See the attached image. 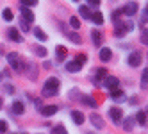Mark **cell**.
I'll list each match as a JSON object with an SVG mask.
<instances>
[{
	"mask_svg": "<svg viewBox=\"0 0 148 134\" xmlns=\"http://www.w3.org/2000/svg\"><path fill=\"white\" fill-rule=\"evenodd\" d=\"M80 68H82V65H79L75 59L70 61V63H66V70L71 71V74H73V71H80Z\"/></svg>",
	"mask_w": 148,
	"mask_h": 134,
	"instance_id": "8fae6325",
	"label": "cell"
},
{
	"mask_svg": "<svg viewBox=\"0 0 148 134\" xmlns=\"http://www.w3.org/2000/svg\"><path fill=\"white\" fill-rule=\"evenodd\" d=\"M103 84H105V88H109V89H116L118 84H120V80L116 79V77H112V75H107V77L103 79Z\"/></svg>",
	"mask_w": 148,
	"mask_h": 134,
	"instance_id": "277c9868",
	"label": "cell"
},
{
	"mask_svg": "<svg viewBox=\"0 0 148 134\" xmlns=\"http://www.w3.org/2000/svg\"><path fill=\"white\" fill-rule=\"evenodd\" d=\"M109 116H111V120H112L114 123H121V120H123V113H121L120 107H111V109H109Z\"/></svg>",
	"mask_w": 148,
	"mask_h": 134,
	"instance_id": "3957f363",
	"label": "cell"
},
{
	"mask_svg": "<svg viewBox=\"0 0 148 134\" xmlns=\"http://www.w3.org/2000/svg\"><path fill=\"white\" fill-rule=\"evenodd\" d=\"M34 36H36L39 41H47V34H45L41 29H34Z\"/></svg>",
	"mask_w": 148,
	"mask_h": 134,
	"instance_id": "603a6c76",
	"label": "cell"
},
{
	"mask_svg": "<svg viewBox=\"0 0 148 134\" xmlns=\"http://www.w3.org/2000/svg\"><path fill=\"white\" fill-rule=\"evenodd\" d=\"M70 25H71L73 29H79V27H80V22H79L75 16H71V18H70Z\"/></svg>",
	"mask_w": 148,
	"mask_h": 134,
	"instance_id": "f546056e",
	"label": "cell"
},
{
	"mask_svg": "<svg viewBox=\"0 0 148 134\" xmlns=\"http://www.w3.org/2000/svg\"><path fill=\"white\" fill-rule=\"evenodd\" d=\"M86 59H88L86 56H84V54H80V56H77V59H75V61H77L79 65H84V63H86Z\"/></svg>",
	"mask_w": 148,
	"mask_h": 134,
	"instance_id": "836d02e7",
	"label": "cell"
},
{
	"mask_svg": "<svg viewBox=\"0 0 148 134\" xmlns=\"http://www.w3.org/2000/svg\"><path fill=\"white\" fill-rule=\"evenodd\" d=\"M5 131H7V122L0 120V132H5Z\"/></svg>",
	"mask_w": 148,
	"mask_h": 134,
	"instance_id": "e575fe53",
	"label": "cell"
},
{
	"mask_svg": "<svg viewBox=\"0 0 148 134\" xmlns=\"http://www.w3.org/2000/svg\"><path fill=\"white\" fill-rule=\"evenodd\" d=\"M2 16H4V20H5V22H11V20L14 18V16H13V11H11V9H4Z\"/></svg>",
	"mask_w": 148,
	"mask_h": 134,
	"instance_id": "d4e9b609",
	"label": "cell"
},
{
	"mask_svg": "<svg viewBox=\"0 0 148 134\" xmlns=\"http://www.w3.org/2000/svg\"><path fill=\"white\" fill-rule=\"evenodd\" d=\"M137 11V4L136 2H129L123 9H121V13H125V16H134Z\"/></svg>",
	"mask_w": 148,
	"mask_h": 134,
	"instance_id": "5b68a950",
	"label": "cell"
},
{
	"mask_svg": "<svg viewBox=\"0 0 148 134\" xmlns=\"http://www.w3.org/2000/svg\"><path fill=\"white\" fill-rule=\"evenodd\" d=\"M114 34L118 36V38H123V36H125L127 32H125V30H123L121 27H118V25H116V30H114Z\"/></svg>",
	"mask_w": 148,
	"mask_h": 134,
	"instance_id": "4dcf8cb0",
	"label": "cell"
},
{
	"mask_svg": "<svg viewBox=\"0 0 148 134\" xmlns=\"http://www.w3.org/2000/svg\"><path fill=\"white\" fill-rule=\"evenodd\" d=\"M129 65L130 66H139L141 65V54L139 52H132L129 56Z\"/></svg>",
	"mask_w": 148,
	"mask_h": 134,
	"instance_id": "ba28073f",
	"label": "cell"
},
{
	"mask_svg": "<svg viewBox=\"0 0 148 134\" xmlns=\"http://www.w3.org/2000/svg\"><path fill=\"white\" fill-rule=\"evenodd\" d=\"M88 4L93 5V7H98L100 5V0H88Z\"/></svg>",
	"mask_w": 148,
	"mask_h": 134,
	"instance_id": "8d00e7d4",
	"label": "cell"
},
{
	"mask_svg": "<svg viewBox=\"0 0 148 134\" xmlns=\"http://www.w3.org/2000/svg\"><path fill=\"white\" fill-rule=\"evenodd\" d=\"M20 2H22L23 7H34V5H38V0H20Z\"/></svg>",
	"mask_w": 148,
	"mask_h": 134,
	"instance_id": "4316f807",
	"label": "cell"
},
{
	"mask_svg": "<svg viewBox=\"0 0 148 134\" xmlns=\"http://www.w3.org/2000/svg\"><path fill=\"white\" fill-rule=\"evenodd\" d=\"M89 120H91V123L97 129H102L103 127V120H102V116L100 115H97V113H93V115H89Z\"/></svg>",
	"mask_w": 148,
	"mask_h": 134,
	"instance_id": "52a82bcc",
	"label": "cell"
},
{
	"mask_svg": "<svg viewBox=\"0 0 148 134\" xmlns=\"http://www.w3.org/2000/svg\"><path fill=\"white\" fill-rule=\"evenodd\" d=\"M111 57H112V52H111V48H100V59L102 61H111Z\"/></svg>",
	"mask_w": 148,
	"mask_h": 134,
	"instance_id": "7c38bea8",
	"label": "cell"
},
{
	"mask_svg": "<svg viewBox=\"0 0 148 134\" xmlns=\"http://www.w3.org/2000/svg\"><path fill=\"white\" fill-rule=\"evenodd\" d=\"M141 88H143V89L148 88V70H146V68H145L143 75H141Z\"/></svg>",
	"mask_w": 148,
	"mask_h": 134,
	"instance_id": "7402d4cb",
	"label": "cell"
},
{
	"mask_svg": "<svg viewBox=\"0 0 148 134\" xmlns=\"http://www.w3.org/2000/svg\"><path fill=\"white\" fill-rule=\"evenodd\" d=\"M7 36H9V39H13V41H18V43L22 41V36H20V32H18L16 29H9V30H7Z\"/></svg>",
	"mask_w": 148,
	"mask_h": 134,
	"instance_id": "4fadbf2b",
	"label": "cell"
},
{
	"mask_svg": "<svg viewBox=\"0 0 148 134\" xmlns=\"http://www.w3.org/2000/svg\"><path fill=\"white\" fill-rule=\"evenodd\" d=\"M13 111L16 113V115H23V111H25V107H23V104H22V102H14V104H13Z\"/></svg>",
	"mask_w": 148,
	"mask_h": 134,
	"instance_id": "ffe728a7",
	"label": "cell"
},
{
	"mask_svg": "<svg viewBox=\"0 0 148 134\" xmlns=\"http://www.w3.org/2000/svg\"><path fill=\"white\" fill-rule=\"evenodd\" d=\"M111 97L116 100V98H123V91L121 89H118V88H116V89H111Z\"/></svg>",
	"mask_w": 148,
	"mask_h": 134,
	"instance_id": "484cf974",
	"label": "cell"
},
{
	"mask_svg": "<svg viewBox=\"0 0 148 134\" xmlns=\"http://www.w3.org/2000/svg\"><path fill=\"white\" fill-rule=\"evenodd\" d=\"M20 27H22V29L25 30V32H29V29H30V27H29V23H27V22H23V20L20 22Z\"/></svg>",
	"mask_w": 148,
	"mask_h": 134,
	"instance_id": "d590c367",
	"label": "cell"
},
{
	"mask_svg": "<svg viewBox=\"0 0 148 134\" xmlns=\"http://www.w3.org/2000/svg\"><path fill=\"white\" fill-rule=\"evenodd\" d=\"M36 54H38L39 57H45V56H47V48H43V47H38V48H36Z\"/></svg>",
	"mask_w": 148,
	"mask_h": 134,
	"instance_id": "1f68e13d",
	"label": "cell"
},
{
	"mask_svg": "<svg viewBox=\"0 0 148 134\" xmlns=\"http://www.w3.org/2000/svg\"><path fill=\"white\" fill-rule=\"evenodd\" d=\"M136 122L139 123V125H145V123H146V111H139V113H137V115H136Z\"/></svg>",
	"mask_w": 148,
	"mask_h": 134,
	"instance_id": "e0dca14e",
	"label": "cell"
},
{
	"mask_svg": "<svg viewBox=\"0 0 148 134\" xmlns=\"http://www.w3.org/2000/svg\"><path fill=\"white\" fill-rule=\"evenodd\" d=\"M73 2H79V0H73Z\"/></svg>",
	"mask_w": 148,
	"mask_h": 134,
	"instance_id": "b9f144b4",
	"label": "cell"
},
{
	"mask_svg": "<svg viewBox=\"0 0 148 134\" xmlns=\"http://www.w3.org/2000/svg\"><path fill=\"white\" fill-rule=\"evenodd\" d=\"M120 14H121V11H112V22L114 23L120 22Z\"/></svg>",
	"mask_w": 148,
	"mask_h": 134,
	"instance_id": "d6a6232c",
	"label": "cell"
},
{
	"mask_svg": "<svg viewBox=\"0 0 148 134\" xmlns=\"http://www.w3.org/2000/svg\"><path fill=\"white\" fill-rule=\"evenodd\" d=\"M91 22H93L95 25H102V23H103V14H102V13H95V14H91Z\"/></svg>",
	"mask_w": 148,
	"mask_h": 134,
	"instance_id": "2e32d148",
	"label": "cell"
},
{
	"mask_svg": "<svg viewBox=\"0 0 148 134\" xmlns=\"http://www.w3.org/2000/svg\"><path fill=\"white\" fill-rule=\"evenodd\" d=\"M68 39H71V41H75V43H80V36L77 34V32H68Z\"/></svg>",
	"mask_w": 148,
	"mask_h": 134,
	"instance_id": "83f0119b",
	"label": "cell"
},
{
	"mask_svg": "<svg viewBox=\"0 0 148 134\" xmlns=\"http://www.w3.org/2000/svg\"><path fill=\"white\" fill-rule=\"evenodd\" d=\"M41 113H43V116H52L57 113V106H47V107L41 109Z\"/></svg>",
	"mask_w": 148,
	"mask_h": 134,
	"instance_id": "5bb4252c",
	"label": "cell"
},
{
	"mask_svg": "<svg viewBox=\"0 0 148 134\" xmlns=\"http://www.w3.org/2000/svg\"><path fill=\"white\" fill-rule=\"evenodd\" d=\"M93 41H95V45L97 47H102V34H100V30H93Z\"/></svg>",
	"mask_w": 148,
	"mask_h": 134,
	"instance_id": "ac0fdd59",
	"label": "cell"
},
{
	"mask_svg": "<svg viewBox=\"0 0 148 134\" xmlns=\"http://www.w3.org/2000/svg\"><path fill=\"white\" fill-rule=\"evenodd\" d=\"M4 89H5V93H9V95H11V93H13V91H14L11 84H5V86H4Z\"/></svg>",
	"mask_w": 148,
	"mask_h": 134,
	"instance_id": "74e56055",
	"label": "cell"
},
{
	"mask_svg": "<svg viewBox=\"0 0 148 134\" xmlns=\"http://www.w3.org/2000/svg\"><path fill=\"white\" fill-rule=\"evenodd\" d=\"M105 77H107V70H103V68L97 70V82H100V80L105 79Z\"/></svg>",
	"mask_w": 148,
	"mask_h": 134,
	"instance_id": "cb8c5ba5",
	"label": "cell"
},
{
	"mask_svg": "<svg viewBox=\"0 0 148 134\" xmlns=\"http://www.w3.org/2000/svg\"><path fill=\"white\" fill-rule=\"evenodd\" d=\"M66 54H68V52H66V48H64V47H61V45H59V47L56 48V56H57L59 61H64V59H66Z\"/></svg>",
	"mask_w": 148,
	"mask_h": 134,
	"instance_id": "9a60e30c",
	"label": "cell"
},
{
	"mask_svg": "<svg viewBox=\"0 0 148 134\" xmlns=\"http://www.w3.org/2000/svg\"><path fill=\"white\" fill-rule=\"evenodd\" d=\"M22 16H23V22H27V23H32L34 22V13L30 11L29 7H23L22 5Z\"/></svg>",
	"mask_w": 148,
	"mask_h": 134,
	"instance_id": "8992f818",
	"label": "cell"
},
{
	"mask_svg": "<svg viewBox=\"0 0 148 134\" xmlns=\"http://www.w3.org/2000/svg\"><path fill=\"white\" fill-rule=\"evenodd\" d=\"M71 120L77 123V125H82L84 123V115L80 111H71Z\"/></svg>",
	"mask_w": 148,
	"mask_h": 134,
	"instance_id": "30bf717a",
	"label": "cell"
},
{
	"mask_svg": "<svg viewBox=\"0 0 148 134\" xmlns=\"http://www.w3.org/2000/svg\"><path fill=\"white\" fill-rule=\"evenodd\" d=\"M59 93V79L56 77H50L45 80V86H43V95L45 97H54Z\"/></svg>",
	"mask_w": 148,
	"mask_h": 134,
	"instance_id": "6da1fadb",
	"label": "cell"
},
{
	"mask_svg": "<svg viewBox=\"0 0 148 134\" xmlns=\"http://www.w3.org/2000/svg\"><path fill=\"white\" fill-rule=\"evenodd\" d=\"M2 77H4V74H2V71H0V80H2Z\"/></svg>",
	"mask_w": 148,
	"mask_h": 134,
	"instance_id": "f35d334b",
	"label": "cell"
},
{
	"mask_svg": "<svg viewBox=\"0 0 148 134\" xmlns=\"http://www.w3.org/2000/svg\"><path fill=\"white\" fill-rule=\"evenodd\" d=\"M0 109H2V98H0Z\"/></svg>",
	"mask_w": 148,
	"mask_h": 134,
	"instance_id": "ab89813d",
	"label": "cell"
},
{
	"mask_svg": "<svg viewBox=\"0 0 148 134\" xmlns=\"http://www.w3.org/2000/svg\"><path fill=\"white\" fill-rule=\"evenodd\" d=\"M52 134H68V132L64 131V127H62V125H56L54 131H52Z\"/></svg>",
	"mask_w": 148,
	"mask_h": 134,
	"instance_id": "f1b7e54d",
	"label": "cell"
},
{
	"mask_svg": "<svg viewBox=\"0 0 148 134\" xmlns=\"http://www.w3.org/2000/svg\"><path fill=\"white\" fill-rule=\"evenodd\" d=\"M79 13H80V16H82L84 20H91V14H93L91 9H89L88 5H80V7H79Z\"/></svg>",
	"mask_w": 148,
	"mask_h": 134,
	"instance_id": "9c48e42d",
	"label": "cell"
},
{
	"mask_svg": "<svg viewBox=\"0 0 148 134\" xmlns=\"http://www.w3.org/2000/svg\"><path fill=\"white\" fill-rule=\"evenodd\" d=\"M134 123H136V120H134V118H127V120L123 122V129L130 132V131H132V127H134Z\"/></svg>",
	"mask_w": 148,
	"mask_h": 134,
	"instance_id": "44dd1931",
	"label": "cell"
},
{
	"mask_svg": "<svg viewBox=\"0 0 148 134\" xmlns=\"http://www.w3.org/2000/svg\"><path fill=\"white\" fill-rule=\"evenodd\" d=\"M7 61H9V65H11L13 70H16V71L22 70V61H20V56L16 52H9L7 54Z\"/></svg>",
	"mask_w": 148,
	"mask_h": 134,
	"instance_id": "7a4b0ae2",
	"label": "cell"
},
{
	"mask_svg": "<svg viewBox=\"0 0 148 134\" xmlns=\"http://www.w3.org/2000/svg\"><path fill=\"white\" fill-rule=\"evenodd\" d=\"M82 104H86V106H89V107H97V106H98L97 100H95L93 97H82Z\"/></svg>",
	"mask_w": 148,
	"mask_h": 134,
	"instance_id": "d6986e66",
	"label": "cell"
},
{
	"mask_svg": "<svg viewBox=\"0 0 148 134\" xmlns=\"http://www.w3.org/2000/svg\"><path fill=\"white\" fill-rule=\"evenodd\" d=\"M14 134H27V132H14Z\"/></svg>",
	"mask_w": 148,
	"mask_h": 134,
	"instance_id": "60d3db41",
	"label": "cell"
}]
</instances>
